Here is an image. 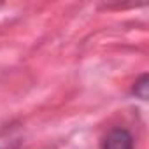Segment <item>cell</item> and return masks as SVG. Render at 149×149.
I'll use <instances>...</instances> for the list:
<instances>
[{
  "label": "cell",
  "instance_id": "6da1fadb",
  "mask_svg": "<svg viewBox=\"0 0 149 149\" xmlns=\"http://www.w3.org/2000/svg\"><path fill=\"white\" fill-rule=\"evenodd\" d=\"M102 149H133V137L125 128H114L105 135Z\"/></svg>",
  "mask_w": 149,
  "mask_h": 149
},
{
  "label": "cell",
  "instance_id": "7a4b0ae2",
  "mask_svg": "<svg viewBox=\"0 0 149 149\" xmlns=\"http://www.w3.org/2000/svg\"><path fill=\"white\" fill-rule=\"evenodd\" d=\"M19 142L21 140L14 132H9V130L0 132V149H16Z\"/></svg>",
  "mask_w": 149,
  "mask_h": 149
},
{
  "label": "cell",
  "instance_id": "3957f363",
  "mask_svg": "<svg viewBox=\"0 0 149 149\" xmlns=\"http://www.w3.org/2000/svg\"><path fill=\"white\" fill-rule=\"evenodd\" d=\"M147 90H149V77H147V74H144V76H140L139 81L135 83L133 93H135L139 98L146 100V98H147Z\"/></svg>",
  "mask_w": 149,
  "mask_h": 149
}]
</instances>
